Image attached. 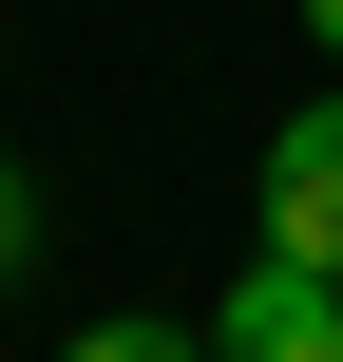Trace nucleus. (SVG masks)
Here are the masks:
<instances>
[{
    "instance_id": "5",
    "label": "nucleus",
    "mask_w": 343,
    "mask_h": 362,
    "mask_svg": "<svg viewBox=\"0 0 343 362\" xmlns=\"http://www.w3.org/2000/svg\"><path fill=\"white\" fill-rule=\"evenodd\" d=\"M306 38H325V57H343V0H306Z\"/></svg>"
},
{
    "instance_id": "2",
    "label": "nucleus",
    "mask_w": 343,
    "mask_h": 362,
    "mask_svg": "<svg viewBox=\"0 0 343 362\" xmlns=\"http://www.w3.org/2000/svg\"><path fill=\"white\" fill-rule=\"evenodd\" d=\"M210 362H343V267H229V305H210Z\"/></svg>"
},
{
    "instance_id": "4",
    "label": "nucleus",
    "mask_w": 343,
    "mask_h": 362,
    "mask_svg": "<svg viewBox=\"0 0 343 362\" xmlns=\"http://www.w3.org/2000/svg\"><path fill=\"white\" fill-rule=\"evenodd\" d=\"M19 267H38V191L0 172V286H19Z\"/></svg>"
},
{
    "instance_id": "1",
    "label": "nucleus",
    "mask_w": 343,
    "mask_h": 362,
    "mask_svg": "<svg viewBox=\"0 0 343 362\" xmlns=\"http://www.w3.org/2000/svg\"><path fill=\"white\" fill-rule=\"evenodd\" d=\"M248 248H267V267H343V95H306V115L267 134V172H248Z\"/></svg>"
},
{
    "instance_id": "3",
    "label": "nucleus",
    "mask_w": 343,
    "mask_h": 362,
    "mask_svg": "<svg viewBox=\"0 0 343 362\" xmlns=\"http://www.w3.org/2000/svg\"><path fill=\"white\" fill-rule=\"evenodd\" d=\"M57 362H210V325H172V305H134V325H76Z\"/></svg>"
}]
</instances>
